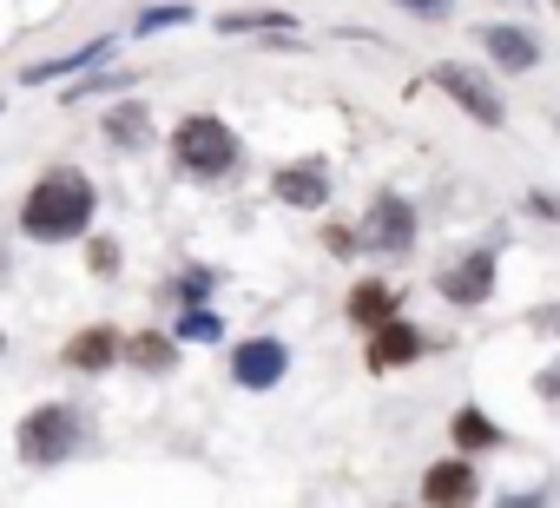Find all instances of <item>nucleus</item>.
<instances>
[{
	"label": "nucleus",
	"mask_w": 560,
	"mask_h": 508,
	"mask_svg": "<svg viewBox=\"0 0 560 508\" xmlns=\"http://www.w3.org/2000/svg\"><path fill=\"white\" fill-rule=\"evenodd\" d=\"M435 291H442L448 304H462V311L488 304V298H494V251H468V258H455V265L435 278Z\"/></svg>",
	"instance_id": "nucleus-6"
},
{
	"label": "nucleus",
	"mask_w": 560,
	"mask_h": 508,
	"mask_svg": "<svg viewBox=\"0 0 560 508\" xmlns=\"http://www.w3.org/2000/svg\"><path fill=\"white\" fill-rule=\"evenodd\" d=\"M86 224H93V178L73 172V165H54V172L27 192V205H21V231L40 238V244H67V238H80Z\"/></svg>",
	"instance_id": "nucleus-1"
},
{
	"label": "nucleus",
	"mask_w": 560,
	"mask_h": 508,
	"mask_svg": "<svg viewBox=\"0 0 560 508\" xmlns=\"http://www.w3.org/2000/svg\"><path fill=\"white\" fill-rule=\"evenodd\" d=\"M402 14H416V21H442L448 14V0H396Z\"/></svg>",
	"instance_id": "nucleus-22"
},
{
	"label": "nucleus",
	"mask_w": 560,
	"mask_h": 508,
	"mask_svg": "<svg viewBox=\"0 0 560 508\" xmlns=\"http://www.w3.org/2000/svg\"><path fill=\"white\" fill-rule=\"evenodd\" d=\"M416 357H422V331H416V324L389 318V324L370 331V370H402V363H416Z\"/></svg>",
	"instance_id": "nucleus-9"
},
{
	"label": "nucleus",
	"mask_w": 560,
	"mask_h": 508,
	"mask_svg": "<svg viewBox=\"0 0 560 508\" xmlns=\"http://www.w3.org/2000/svg\"><path fill=\"white\" fill-rule=\"evenodd\" d=\"M350 318H357L363 331L389 324V318H396V291H389V285H376V278H370V285H357V291H350Z\"/></svg>",
	"instance_id": "nucleus-15"
},
{
	"label": "nucleus",
	"mask_w": 560,
	"mask_h": 508,
	"mask_svg": "<svg viewBox=\"0 0 560 508\" xmlns=\"http://www.w3.org/2000/svg\"><path fill=\"white\" fill-rule=\"evenodd\" d=\"M218 27H224V34H277V41H298V27H291L284 14H224Z\"/></svg>",
	"instance_id": "nucleus-18"
},
{
	"label": "nucleus",
	"mask_w": 560,
	"mask_h": 508,
	"mask_svg": "<svg viewBox=\"0 0 560 508\" xmlns=\"http://www.w3.org/2000/svg\"><path fill=\"white\" fill-rule=\"evenodd\" d=\"M218 311H185V324H178V337H191V344H218Z\"/></svg>",
	"instance_id": "nucleus-19"
},
{
	"label": "nucleus",
	"mask_w": 560,
	"mask_h": 508,
	"mask_svg": "<svg viewBox=\"0 0 560 508\" xmlns=\"http://www.w3.org/2000/svg\"><path fill=\"white\" fill-rule=\"evenodd\" d=\"M540 396H560V363H553V370L540 377Z\"/></svg>",
	"instance_id": "nucleus-23"
},
{
	"label": "nucleus",
	"mask_w": 560,
	"mask_h": 508,
	"mask_svg": "<svg viewBox=\"0 0 560 508\" xmlns=\"http://www.w3.org/2000/svg\"><path fill=\"white\" fill-rule=\"evenodd\" d=\"M80 442H86V423H80L73 403H40V409L21 423V462H27V469H60Z\"/></svg>",
	"instance_id": "nucleus-3"
},
{
	"label": "nucleus",
	"mask_w": 560,
	"mask_h": 508,
	"mask_svg": "<svg viewBox=\"0 0 560 508\" xmlns=\"http://www.w3.org/2000/svg\"><path fill=\"white\" fill-rule=\"evenodd\" d=\"M178 21H191L185 8H152V14H139V34H159V27H178Z\"/></svg>",
	"instance_id": "nucleus-20"
},
{
	"label": "nucleus",
	"mask_w": 560,
	"mask_h": 508,
	"mask_svg": "<svg viewBox=\"0 0 560 508\" xmlns=\"http://www.w3.org/2000/svg\"><path fill=\"white\" fill-rule=\"evenodd\" d=\"M468 119H481V126H501L508 119V106H501V93H494V80L488 73H475V67H462V60H442L435 73H429Z\"/></svg>",
	"instance_id": "nucleus-4"
},
{
	"label": "nucleus",
	"mask_w": 560,
	"mask_h": 508,
	"mask_svg": "<svg viewBox=\"0 0 560 508\" xmlns=\"http://www.w3.org/2000/svg\"><path fill=\"white\" fill-rule=\"evenodd\" d=\"M363 244H370V251H409V244H416V205L396 198V192H383V198L363 211Z\"/></svg>",
	"instance_id": "nucleus-5"
},
{
	"label": "nucleus",
	"mask_w": 560,
	"mask_h": 508,
	"mask_svg": "<svg viewBox=\"0 0 560 508\" xmlns=\"http://www.w3.org/2000/svg\"><path fill=\"white\" fill-rule=\"evenodd\" d=\"M501 508H540V495H508Z\"/></svg>",
	"instance_id": "nucleus-24"
},
{
	"label": "nucleus",
	"mask_w": 560,
	"mask_h": 508,
	"mask_svg": "<svg viewBox=\"0 0 560 508\" xmlns=\"http://www.w3.org/2000/svg\"><path fill=\"white\" fill-rule=\"evenodd\" d=\"M422 501H435V508L475 501V462H435V469L422 475Z\"/></svg>",
	"instance_id": "nucleus-11"
},
{
	"label": "nucleus",
	"mask_w": 560,
	"mask_h": 508,
	"mask_svg": "<svg viewBox=\"0 0 560 508\" xmlns=\"http://www.w3.org/2000/svg\"><path fill=\"white\" fill-rule=\"evenodd\" d=\"M106 139L126 146V152H139V146L152 139V113H145V100H119V106L106 113Z\"/></svg>",
	"instance_id": "nucleus-13"
},
{
	"label": "nucleus",
	"mask_w": 560,
	"mask_h": 508,
	"mask_svg": "<svg viewBox=\"0 0 560 508\" xmlns=\"http://www.w3.org/2000/svg\"><path fill=\"white\" fill-rule=\"evenodd\" d=\"M113 54V41H86V47H73L67 60H40V67H27V80L34 86H47V80H67V73H80V67H100Z\"/></svg>",
	"instance_id": "nucleus-14"
},
{
	"label": "nucleus",
	"mask_w": 560,
	"mask_h": 508,
	"mask_svg": "<svg viewBox=\"0 0 560 508\" xmlns=\"http://www.w3.org/2000/svg\"><path fill=\"white\" fill-rule=\"evenodd\" d=\"M172 152H178V165H185L191 178H224V172L237 165V132H231L218 113H191V119H178Z\"/></svg>",
	"instance_id": "nucleus-2"
},
{
	"label": "nucleus",
	"mask_w": 560,
	"mask_h": 508,
	"mask_svg": "<svg viewBox=\"0 0 560 508\" xmlns=\"http://www.w3.org/2000/svg\"><path fill=\"white\" fill-rule=\"evenodd\" d=\"M126 344L106 331V324H93V331H80V337H67V350H60V363L67 370H106L113 357H119Z\"/></svg>",
	"instance_id": "nucleus-12"
},
{
	"label": "nucleus",
	"mask_w": 560,
	"mask_h": 508,
	"mask_svg": "<svg viewBox=\"0 0 560 508\" xmlns=\"http://www.w3.org/2000/svg\"><path fill=\"white\" fill-rule=\"evenodd\" d=\"M0 285H8V251H0Z\"/></svg>",
	"instance_id": "nucleus-25"
},
{
	"label": "nucleus",
	"mask_w": 560,
	"mask_h": 508,
	"mask_svg": "<svg viewBox=\"0 0 560 508\" xmlns=\"http://www.w3.org/2000/svg\"><path fill=\"white\" fill-rule=\"evenodd\" d=\"M284 370H291V350L277 344V337H250V344H237V350H231V377H237L244 390H270V383H284Z\"/></svg>",
	"instance_id": "nucleus-8"
},
{
	"label": "nucleus",
	"mask_w": 560,
	"mask_h": 508,
	"mask_svg": "<svg viewBox=\"0 0 560 508\" xmlns=\"http://www.w3.org/2000/svg\"><path fill=\"white\" fill-rule=\"evenodd\" d=\"M86 258H93V272H100V278H113V272H119V244H113V238H100Z\"/></svg>",
	"instance_id": "nucleus-21"
},
{
	"label": "nucleus",
	"mask_w": 560,
	"mask_h": 508,
	"mask_svg": "<svg viewBox=\"0 0 560 508\" xmlns=\"http://www.w3.org/2000/svg\"><path fill=\"white\" fill-rule=\"evenodd\" d=\"M448 429H455V442H462V449H494V442H501V429H494L475 403H468V409H455V423H448Z\"/></svg>",
	"instance_id": "nucleus-17"
},
{
	"label": "nucleus",
	"mask_w": 560,
	"mask_h": 508,
	"mask_svg": "<svg viewBox=\"0 0 560 508\" xmlns=\"http://www.w3.org/2000/svg\"><path fill=\"white\" fill-rule=\"evenodd\" d=\"M270 192H277V205H291V211H317V205H330V165H324V159L277 165Z\"/></svg>",
	"instance_id": "nucleus-7"
},
{
	"label": "nucleus",
	"mask_w": 560,
	"mask_h": 508,
	"mask_svg": "<svg viewBox=\"0 0 560 508\" xmlns=\"http://www.w3.org/2000/svg\"><path fill=\"white\" fill-rule=\"evenodd\" d=\"M475 41H481V47H488V60H494V67H508V73H527V67L540 60V41H534L527 27H481Z\"/></svg>",
	"instance_id": "nucleus-10"
},
{
	"label": "nucleus",
	"mask_w": 560,
	"mask_h": 508,
	"mask_svg": "<svg viewBox=\"0 0 560 508\" xmlns=\"http://www.w3.org/2000/svg\"><path fill=\"white\" fill-rule=\"evenodd\" d=\"M553 8H560V0H553Z\"/></svg>",
	"instance_id": "nucleus-26"
},
{
	"label": "nucleus",
	"mask_w": 560,
	"mask_h": 508,
	"mask_svg": "<svg viewBox=\"0 0 560 508\" xmlns=\"http://www.w3.org/2000/svg\"><path fill=\"white\" fill-rule=\"evenodd\" d=\"M126 357H132L139 370H172V363H178V344H172V337H159V331H145V337H132V344H126Z\"/></svg>",
	"instance_id": "nucleus-16"
}]
</instances>
